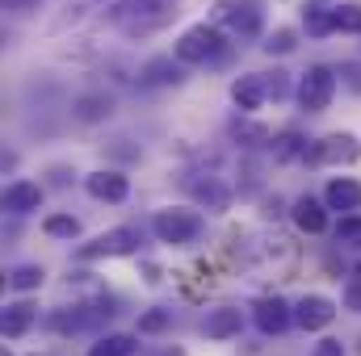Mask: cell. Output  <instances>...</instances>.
<instances>
[{
	"mask_svg": "<svg viewBox=\"0 0 361 356\" xmlns=\"http://www.w3.org/2000/svg\"><path fill=\"white\" fill-rule=\"evenodd\" d=\"M235 139H244V147H261V143H269V130L244 122V126H235Z\"/></svg>",
	"mask_w": 361,
	"mask_h": 356,
	"instance_id": "cb8c5ba5",
	"label": "cell"
},
{
	"mask_svg": "<svg viewBox=\"0 0 361 356\" xmlns=\"http://www.w3.org/2000/svg\"><path fill=\"white\" fill-rule=\"evenodd\" d=\"M231 96H235L240 109H261V101L269 96V89H265L261 76H240V80L231 84Z\"/></svg>",
	"mask_w": 361,
	"mask_h": 356,
	"instance_id": "5bb4252c",
	"label": "cell"
},
{
	"mask_svg": "<svg viewBox=\"0 0 361 356\" xmlns=\"http://www.w3.org/2000/svg\"><path fill=\"white\" fill-rule=\"evenodd\" d=\"M38 205H42V189H38V184L17 180V184L4 189V210H8V214H30V210H38Z\"/></svg>",
	"mask_w": 361,
	"mask_h": 356,
	"instance_id": "8fae6325",
	"label": "cell"
},
{
	"mask_svg": "<svg viewBox=\"0 0 361 356\" xmlns=\"http://www.w3.org/2000/svg\"><path fill=\"white\" fill-rule=\"evenodd\" d=\"M298 151H302V139H298L294 130H286L281 139H273V160H281V164H286V160H294ZM302 155H307V151H302Z\"/></svg>",
	"mask_w": 361,
	"mask_h": 356,
	"instance_id": "d6986e66",
	"label": "cell"
},
{
	"mask_svg": "<svg viewBox=\"0 0 361 356\" xmlns=\"http://www.w3.org/2000/svg\"><path fill=\"white\" fill-rule=\"evenodd\" d=\"M105 113H109V101H80V117H85V122H97V117H105Z\"/></svg>",
	"mask_w": 361,
	"mask_h": 356,
	"instance_id": "f1b7e54d",
	"label": "cell"
},
{
	"mask_svg": "<svg viewBox=\"0 0 361 356\" xmlns=\"http://www.w3.org/2000/svg\"><path fill=\"white\" fill-rule=\"evenodd\" d=\"M307 30H311V34H328V30H336V21H332V13L311 8V13H307Z\"/></svg>",
	"mask_w": 361,
	"mask_h": 356,
	"instance_id": "484cf974",
	"label": "cell"
},
{
	"mask_svg": "<svg viewBox=\"0 0 361 356\" xmlns=\"http://www.w3.org/2000/svg\"><path fill=\"white\" fill-rule=\"evenodd\" d=\"M336 239L341 243H361V218H341V227H336Z\"/></svg>",
	"mask_w": 361,
	"mask_h": 356,
	"instance_id": "d4e9b609",
	"label": "cell"
},
{
	"mask_svg": "<svg viewBox=\"0 0 361 356\" xmlns=\"http://www.w3.org/2000/svg\"><path fill=\"white\" fill-rule=\"evenodd\" d=\"M315 356H345V348H341V340H324V344L315 348Z\"/></svg>",
	"mask_w": 361,
	"mask_h": 356,
	"instance_id": "d6a6232c",
	"label": "cell"
},
{
	"mask_svg": "<svg viewBox=\"0 0 361 356\" xmlns=\"http://www.w3.org/2000/svg\"><path fill=\"white\" fill-rule=\"evenodd\" d=\"M169 323H173V314H169V310H147V314L139 319V331H143V336H156V331H164Z\"/></svg>",
	"mask_w": 361,
	"mask_h": 356,
	"instance_id": "603a6c76",
	"label": "cell"
},
{
	"mask_svg": "<svg viewBox=\"0 0 361 356\" xmlns=\"http://www.w3.org/2000/svg\"><path fill=\"white\" fill-rule=\"evenodd\" d=\"M85 189H89L97 201H126L130 180L122 177V172H92V177L85 180Z\"/></svg>",
	"mask_w": 361,
	"mask_h": 356,
	"instance_id": "9c48e42d",
	"label": "cell"
},
{
	"mask_svg": "<svg viewBox=\"0 0 361 356\" xmlns=\"http://www.w3.org/2000/svg\"><path fill=\"white\" fill-rule=\"evenodd\" d=\"M189 189H193V197H197V201H206V205H214V210H223V205H227V189H223V184H214V180H206V184L189 180Z\"/></svg>",
	"mask_w": 361,
	"mask_h": 356,
	"instance_id": "ac0fdd59",
	"label": "cell"
},
{
	"mask_svg": "<svg viewBox=\"0 0 361 356\" xmlns=\"http://www.w3.org/2000/svg\"><path fill=\"white\" fill-rule=\"evenodd\" d=\"M361 147L353 134H328L307 151V164H357Z\"/></svg>",
	"mask_w": 361,
	"mask_h": 356,
	"instance_id": "277c9868",
	"label": "cell"
},
{
	"mask_svg": "<svg viewBox=\"0 0 361 356\" xmlns=\"http://www.w3.org/2000/svg\"><path fill=\"white\" fill-rule=\"evenodd\" d=\"M345 302H349V310H361V276H353V281H349Z\"/></svg>",
	"mask_w": 361,
	"mask_h": 356,
	"instance_id": "4dcf8cb0",
	"label": "cell"
},
{
	"mask_svg": "<svg viewBox=\"0 0 361 356\" xmlns=\"http://www.w3.org/2000/svg\"><path fill=\"white\" fill-rule=\"evenodd\" d=\"M8 285H13V289H38V285H42V268H38V265H21V268H13Z\"/></svg>",
	"mask_w": 361,
	"mask_h": 356,
	"instance_id": "ffe728a7",
	"label": "cell"
},
{
	"mask_svg": "<svg viewBox=\"0 0 361 356\" xmlns=\"http://www.w3.org/2000/svg\"><path fill=\"white\" fill-rule=\"evenodd\" d=\"M160 356H185V352H177V348H173V352H160Z\"/></svg>",
	"mask_w": 361,
	"mask_h": 356,
	"instance_id": "e575fe53",
	"label": "cell"
},
{
	"mask_svg": "<svg viewBox=\"0 0 361 356\" xmlns=\"http://www.w3.org/2000/svg\"><path fill=\"white\" fill-rule=\"evenodd\" d=\"M219 17H223L227 30H235V34H244V38H252V34L261 30V4H257V0H227V4L219 8Z\"/></svg>",
	"mask_w": 361,
	"mask_h": 356,
	"instance_id": "8992f818",
	"label": "cell"
},
{
	"mask_svg": "<svg viewBox=\"0 0 361 356\" xmlns=\"http://www.w3.org/2000/svg\"><path fill=\"white\" fill-rule=\"evenodd\" d=\"M324 197H328V205H332V210H361V184H357V180H349V177L332 180Z\"/></svg>",
	"mask_w": 361,
	"mask_h": 356,
	"instance_id": "4fadbf2b",
	"label": "cell"
},
{
	"mask_svg": "<svg viewBox=\"0 0 361 356\" xmlns=\"http://www.w3.org/2000/svg\"><path fill=\"white\" fill-rule=\"evenodd\" d=\"M34 319H38V310H34L30 302H17V306H4V336H8V340H17V336H25V331L34 327Z\"/></svg>",
	"mask_w": 361,
	"mask_h": 356,
	"instance_id": "9a60e30c",
	"label": "cell"
},
{
	"mask_svg": "<svg viewBox=\"0 0 361 356\" xmlns=\"http://www.w3.org/2000/svg\"><path fill=\"white\" fill-rule=\"evenodd\" d=\"M265 89H269L273 101H277V96H286V72H273V76H265Z\"/></svg>",
	"mask_w": 361,
	"mask_h": 356,
	"instance_id": "f546056e",
	"label": "cell"
},
{
	"mask_svg": "<svg viewBox=\"0 0 361 356\" xmlns=\"http://www.w3.org/2000/svg\"><path fill=\"white\" fill-rule=\"evenodd\" d=\"M130 352H135V340L130 336H105V340L92 344L89 356H130Z\"/></svg>",
	"mask_w": 361,
	"mask_h": 356,
	"instance_id": "e0dca14e",
	"label": "cell"
},
{
	"mask_svg": "<svg viewBox=\"0 0 361 356\" xmlns=\"http://www.w3.org/2000/svg\"><path fill=\"white\" fill-rule=\"evenodd\" d=\"M219 51H223V38H219L214 25H193V30L180 34V42H177L180 63H206V59H214Z\"/></svg>",
	"mask_w": 361,
	"mask_h": 356,
	"instance_id": "7a4b0ae2",
	"label": "cell"
},
{
	"mask_svg": "<svg viewBox=\"0 0 361 356\" xmlns=\"http://www.w3.org/2000/svg\"><path fill=\"white\" fill-rule=\"evenodd\" d=\"M42 231H47L51 239H76V235H80V222H76L72 214H51V218L42 222Z\"/></svg>",
	"mask_w": 361,
	"mask_h": 356,
	"instance_id": "2e32d148",
	"label": "cell"
},
{
	"mask_svg": "<svg viewBox=\"0 0 361 356\" xmlns=\"http://www.w3.org/2000/svg\"><path fill=\"white\" fill-rule=\"evenodd\" d=\"M38 0H4V8H13V13H25V8H34Z\"/></svg>",
	"mask_w": 361,
	"mask_h": 356,
	"instance_id": "836d02e7",
	"label": "cell"
},
{
	"mask_svg": "<svg viewBox=\"0 0 361 356\" xmlns=\"http://www.w3.org/2000/svg\"><path fill=\"white\" fill-rule=\"evenodd\" d=\"M152 231L160 235V243H173V248H185L202 235V218L193 210H160L152 218Z\"/></svg>",
	"mask_w": 361,
	"mask_h": 356,
	"instance_id": "6da1fadb",
	"label": "cell"
},
{
	"mask_svg": "<svg viewBox=\"0 0 361 356\" xmlns=\"http://www.w3.org/2000/svg\"><path fill=\"white\" fill-rule=\"evenodd\" d=\"M147 80H152V84H164V80H180V72L173 68V63H164V59H160V63H152V68H147Z\"/></svg>",
	"mask_w": 361,
	"mask_h": 356,
	"instance_id": "4316f807",
	"label": "cell"
},
{
	"mask_svg": "<svg viewBox=\"0 0 361 356\" xmlns=\"http://www.w3.org/2000/svg\"><path fill=\"white\" fill-rule=\"evenodd\" d=\"M341 76H349V89L361 92V68H357V63H345V68H341Z\"/></svg>",
	"mask_w": 361,
	"mask_h": 356,
	"instance_id": "1f68e13d",
	"label": "cell"
},
{
	"mask_svg": "<svg viewBox=\"0 0 361 356\" xmlns=\"http://www.w3.org/2000/svg\"><path fill=\"white\" fill-rule=\"evenodd\" d=\"M294 319H298L302 331H319V327H328V323L336 319V306H332L328 298H319V293H307V298L294 306Z\"/></svg>",
	"mask_w": 361,
	"mask_h": 356,
	"instance_id": "52a82bcc",
	"label": "cell"
},
{
	"mask_svg": "<svg viewBox=\"0 0 361 356\" xmlns=\"http://www.w3.org/2000/svg\"><path fill=\"white\" fill-rule=\"evenodd\" d=\"M294 222H298V231H307V235H319V231L328 227V214H324V205H319V201H311V197H298V201H294Z\"/></svg>",
	"mask_w": 361,
	"mask_h": 356,
	"instance_id": "7c38bea8",
	"label": "cell"
},
{
	"mask_svg": "<svg viewBox=\"0 0 361 356\" xmlns=\"http://www.w3.org/2000/svg\"><path fill=\"white\" fill-rule=\"evenodd\" d=\"M135 243H139V231H130V227H118V231H109V235H97L92 243H85L76 256H80V260H101V256H130V252H135Z\"/></svg>",
	"mask_w": 361,
	"mask_h": 356,
	"instance_id": "5b68a950",
	"label": "cell"
},
{
	"mask_svg": "<svg viewBox=\"0 0 361 356\" xmlns=\"http://www.w3.org/2000/svg\"><path fill=\"white\" fill-rule=\"evenodd\" d=\"M332 92H336V76H332V68H307V72H302L298 101H302V109H307V113H319V109H328Z\"/></svg>",
	"mask_w": 361,
	"mask_h": 356,
	"instance_id": "3957f363",
	"label": "cell"
},
{
	"mask_svg": "<svg viewBox=\"0 0 361 356\" xmlns=\"http://www.w3.org/2000/svg\"><path fill=\"white\" fill-rule=\"evenodd\" d=\"M252 319H257V327H261L265 336H277V331L290 327V306H286L281 298H261V302L252 306Z\"/></svg>",
	"mask_w": 361,
	"mask_h": 356,
	"instance_id": "ba28073f",
	"label": "cell"
},
{
	"mask_svg": "<svg viewBox=\"0 0 361 356\" xmlns=\"http://www.w3.org/2000/svg\"><path fill=\"white\" fill-rule=\"evenodd\" d=\"M265 51H277V55H286V51H294V30H277V34H273L269 42H265Z\"/></svg>",
	"mask_w": 361,
	"mask_h": 356,
	"instance_id": "83f0119b",
	"label": "cell"
},
{
	"mask_svg": "<svg viewBox=\"0 0 361 356\" xmlns=\"http://www.w3.org/2000/svg\"><path fill=\"white\" fill-rule=\"evenodd\" d=\"M109 0H68L63 4V17H59V25H68V21H76V17H85L92 8H105Z\"/></svg>",
	"mask_w": 361,
	"mask_h": 356,
	"instance_id": "44dd1931",
	"label": "cell"
},
{
	"mask_svg": "<svg viewBox=\"0 0 361 356\" xmlns=\"http://www.w3.org/2000/svg\"><path fill=\"white\" fill-rule=\"evenodd\" d=\"M332 21H336V30H353V34H357L361 30V8L341 4V8H332Z\"/></svg>",
	"mask_w": 361,
	"mask_h": 356,
	"instance_id": "7402d4cb",
	"label": "cell"
},
{
	"mask_svg": "<svg viewBox=\"0 0 361 356\" xmlns=\"http://www.w3.org/2000/svg\"><path fill=\"white\" fill-rule=\"evenodd\" d=\"M240 310L235 306H219V310H210L206 314V323H202V331H206V340H231V336H240Z\"/></svg>",
	"mask_w": 361,
	"mask_h": 356,
	"instance_id": "30bf717a",
	"label": "cell"
}]
</instances>
